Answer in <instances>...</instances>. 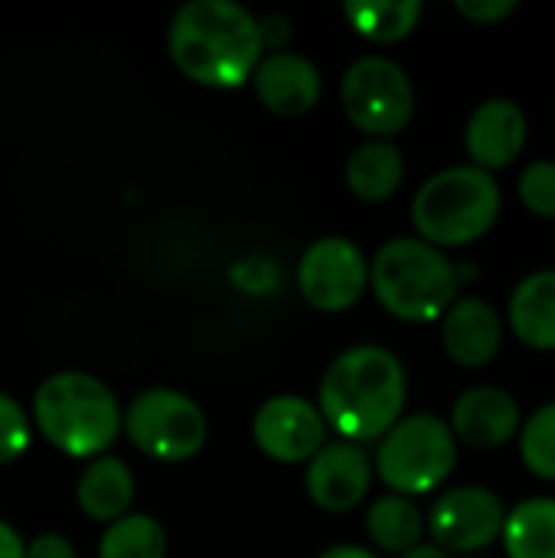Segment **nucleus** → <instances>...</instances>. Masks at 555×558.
<instances>
[{"label": "nucleus", "mask_w": 555, "mask_h": 558, "mask_svg": "<svg viewBox=\"0 0 555 558\" xmlns=\"http://www.w3.org/2000/svg\"><path fill=\"white\" fill-rule=\"evenodd\" d=\"M29 448V422L26 412L0 392V464L16 461Z\"/></svg>", "instance_id": "a878e982"}, {"label": "nucleus", "mask_w": 555, "mask_h": 558, "mask_svg": "<svg viewBox=\"0 0 555 558\" xmlns=\"http://www.w3.org/2000/svg\"><path fill=\"white\" fill-rule=\"evenodd\" d=\"M455 10L471 23H500L517 10V0H458Z\"/></svg>", "instance_id": "bb28decb"}, {"label": "nucleus", "mask_w": 555, "mask_h": 558, "mask_svg": "<svg viewBox=\"0 0 555 558\" xmlns=\"http://www.w3.org/2000/svg\"><path fill=\"white\" fill-rule=\"evenodd\" d=\"M458 461V441L445 418L419 412L399 418L376 451L383 484L399 497H422L438 490Z\"/></svg>", "instance_id": "423d86ee"}, {"label": "nucleus", "mask_w": 555, "mask_h": 558, "mask_svg": "<svg viewBox=\"0 0 555 558\" xmlns=\"http://www.w3.org/2000/svg\"><path fill=\"white\" fill-rule=\"evenodd\" d=\"M33 418L43 438L69 458H95L121 432V409L114 392L85 373L49 376L36 389Z\"/></svg>", "instance_id": "7ed1b4c3"}, {"label": "nucleus", "mask_w": 555, "mask_h": 558, "mask_svg": "<svg viewBox=\"0 0 555 558\" xmlns=\"http://www.w3.org/2000/svg\"><path fill=\"white\" fill-rule=\"evenodd\" d=\"M298 284L311 307L324 314H340L353 307L370 284L366 255L343 235L317 239L298 265Z\"/></svg>", "instance_id": "1a4fd4ad"}, {"label": "nucleus", "mask_w": 555, "mask_h": 558, "mask_svg": "<svg viewBox=\"0 0 555 558\" xmlns=\"http://www.w3.org/2000/svg\"><path fill=\"white\" fill-rule=\"evenodd\" d=\"M442 343L448 350V356L458 366L468 369H481L487 366L504 343V324L497 317V311L481 301V298H461L445 311V324H442Z\"/></svg>", "instance_id": "dca6fc26"}, {"label": "nucleus", "mask_w": 555, "mask_h": 558, "mask_svg": "<svg viewBox=\"0 0 555 558\" xmlns=\"http://www.w3.org/2000/svg\"><path fill=\"white\" fill-rule=\"evenodd\" d=\"M406 177V160L402 150L389 141H370L357 147L347 160V186L353 196L366 203H383L389 199Z\"/></svg>", "instance_id": "6ab92c4d"}, {"label": "nucleus", "mask_w": 555, "mask_h": 558, "mask_svg": "<svg viewBox=\"0 0 555 558\" xmlns=\"http://www.w3.org/2000/svg\"><path fill=\"white\" fill-rule=\"evenodd\" d=\"M399 558H451L448 553H442L438 546H415L412 553H406V556Z\"/></svg>", "instance_id": "7c9ffc66"}, {"label": "nucleus", "mask_w": 555, "mask_h": 558, "mask_svg": "<svg viewBox=\"0 0 555 558\" xmlns=\"http://www.w3.org/2000/svg\"><path fill=\"white\" fill-rule=\"evenodd\" d=\"M258 20L229 0H193L170 20L177 69L209 88H239L262 62Z\"/></svg>", "instance_id": "f257e3e1"}, {"label": "nucleus", "mask_w": 555, "mask_h": 558, "mask_svg": "<svg viewBox=\"0 0 555 558\" xmlns=\"http://www.w3.org/2000/svg\"><path fill=\"white\" fill-rule=\"evenodd\" d=\"M520 199L533 216L555 219V160H536L520 173Z\"/></svg>", "instance_id": "393cba45"}, {"label": "nucleus", "mask_w": 555, "mask_h": 558, "mask_svg": "<svg viewBox=\"0 0 555 558\" xmlns=\"http://www.w3.org/2000/svg\"><path fill=\"white\" fill-rule=\"evenodd\" d=\"M504 546L510 558H555V500L536 497L504 520Z\"/></svg>", "instance_id": "412c9836"}, {"label": "nucleus", "mask_w": 555, "mask_h": 558, "mask_svg": "<svg viewBox=\"0 0 555 558\" xmlns=\"http://www.w3.org/2000/svg\"><path fill=\"white\" fill-rule=\"evenodd\" d=\"M324 435L327 425L317 405H311L301 396H275L252 418L255 445L281 464L311 461L324 448Z\"/></svg>", "instance_id": "9b49d317"}, {"label": "nucleus", "mask_w": 555, "mask_h": 558, "mask_svg": "<svg viewBox=\"0 0 555 558\" xmlns=\"http://www.w3.org/2000/svg\"><path fill=\"white\" fill-rule=\"evenodd\" d=\"M422 0H350L343 16L350 26L373 43H399L422 20Z\"/></svg>", "instance_id": "4be33fe9"}, {"label": "nucleus", "mask_w": 555, "mask_h": 558, "mask_svg": "<svg viewBox=\"0 0 555 558\" xmlns=\"http://www.w3.org/2000/svg\"><path fill=\"white\" fill-rule=\"evenodd\" d=\"M448 428L455 441H464L468 448H504L520 428V405L497 386H474L455 399Z\"/></svg>", "instance_id": "ddd939ff"}, {"label": "nucleus", "mask_w": 555, "mask_h": 558, "mask_svg": "<svg viewBox=\"0 0 555 558\" xmlns=\"http://www.w3.org/2000/svg\"><path fill=\"white\" fill-rule=\"evenodd\" d=\"M75 500L88 520L114 523V520L128 517V510L134 504V474L118 458H98L82 471Z\"/></svg>", "instance_id": "a211bd4d"}, {"label": "nucleus", "mask_w": 555, "mask_h": 558, "mask_svg": "<svg viewBox=\"0 0 555 558\" xmlns=\"http://www.w3.org/2000/svg\"><path fill=\"white\" fill-rule=\"evenodd\" d=\"M517 340L530 350H555V271L523 278L507 307Z\"/></svg>", "instance_id": "f3484780"}, {"label": "nucleus", "mask_w": 555, "mask_h": 558, "mask_svg": "<svg viewBox=\"0 0 555 558\" xmlns=\"http://www.w3.org/2000/svg\"><path fill=\"white\" fill-rule=\"evenodd\" d=\"M520 454L530 474L555 481V402L536 409L520 432Z\"/></svg>", "instance_id": "b1692460"}, {"label": "nucleus", "mask_w": 555, "mask_h": 558, "mask_svg": "<svg viewBox=\"0 0 555 558\" xmlns=\"http://www.w3.org/2000/svg\"><path fill=\"white\" fill-rule=\"evenodd\" d=\"M317 558H376L370 549H360V546H334V549H327L324 556Z\"/></svg>", "instance_id": "c756f323"}, {"label": "nucleus", "mask_w": 555, "mask_h": 558, "mask_svg": "<svg viewBox=\"0 0 555 558\" xmlns=\"http://www.w3.org/2000/svg\"><path fill=\"white\" fill-rule=\"evenodd\" d=\"M527 144V114L510 98H487L468 121L464 147L478 170H500L517 160Z\"/></svg>", "instance_id": "2eb2a0df"}, {"label": "nucleus", "mask_w": 555, "mask_h": 558, "mask_svg": "<svg viewBox=\"0 0 555 558\" xmlns=\"http://www.w3.org/2000/svg\"><path fill=\"white\" fill-rule=\"evenodd\" d=\"M406 409V369L383 347L340 353L321 379V418L343 441L383 438Z\"/></svg>", "instance_id": "f03ea898"}, {"label": "nucleus", "mask_w": 555, "mask_h": 558, "mask_svg": "<svg viewBox=\"0 0 555 558\" xmlns=\"http://www.w3.org/2000/svg\"><path fill=\"white\" fill-rule=\"evenodd\" d=\"M340 101L347 118L360 131L386 141L412 121L415 88L399 62L383 56H366L343 72Z\"/></svg>", "instance_id": "6e6552de"}, {"label": "nucleus", "mask_w": 555, "mask_h": 558, "mask_svg": "<svg viewBox=\"0 0 555 558\" xmlns=\"http://www.w3.org/2000/svg\"><path fill=\"white\" fill-rule=\"evenodd\" d=\"M366 533H370L376 549L393 553V556H406L422 543L425 520H422L419 507L409 497L389 494V497H379V500L370 504Z\"/></svg>", "instance_id": "aec40b11"}, {"label": "nucleus", "mask_w": 555, "mask_h": 558, "mask_svg": "<svg viewBox=\"0 0 555 558\" xmlns=\"http://www.w3.org/2000/svg\"><path fill=\"white\" fill-rule=\"evenodd\" d=\"M26 558H75V546L59 533H43L26 546Z\"/></svg>", "instance_id": "cd10ccee"}, {"label": "nucleus", "mask_w": 555, "mask_h": 558, "mask_svg": "<svg viewBox=\"0 0 555 558\" xmlns=\"http://www.w3.org/2000/svg\"><path fill=\"white\" fill-rule=\"evenodd\" d=\"M458 268L448 262V255L422 239H393L370 265L376 301L393 317L409 324L445 317L458 298Z\"/></svg>", "instance_id": "20e7f679"}, {"label": "nucleus", "mask_w": 555, "mask_h": 558, "mask_svg": "<svg viewBox=\"0 0 555 558\" xmlns=\"http://www.w3.org/2000/svg\"><path fill=\"white\" fill-rule=\"evenodd\" d=\"M500 216V186L487 170L448 167L429 177L412 199V226L422 242L471 245L484 239Z\"/></svg>", "instance_id": "39448f33"}, {"label": "nucleus", "mask_w": 555, "mask_h": 558, "mask_svg": "<svg viewBox=\"0 0 555 558\" xmlns=\"http://www.w3.org/2000/svg\"><path fill=\"white\" fill-rule=\"evenodd\" d=\"M507 510L500 497L487 487H458L435 500L429 513V530L442 553L471 556L487 549L504 533Z\"/></svg>", "instance_id": "9d476101"}, {"label": "nucleus", "mask_w": 555, "mask_h": 558, "mask_svg": "<svg viewBox=\"0 0 555 558\" xmlns=\"http://www.w3.org/2000/svg\"><path fill=\"white\" fill-rule=\"evenodd\" d=\"M373 484V464L360 445L337 441L324 445L311 461L304 474L307 497L327 510V513H347L363 504Z\"/></svg>", "instance_id": "f8f14e48"}, {"label": "nucleus", "mask_w": 555, "mask_h": 558, "mask_svg": "<svg viewBox=\"0 0 555 558\" xmlns=\"http://www.w3.org/2000/svg\"><path fill=\"white\" fill-rule=\"evenodd\" d=\"M0 558H26V546L10 523L0 520Z\"/></svg>", "instance_id": "c85d7f7f"}, {"label": "nucleus", "mask_w": 555, "mask_h": 558, "mask_svg": "<svg viewBox=\"0 0 555 558\" xmlns=\"http://www.w3.org/2000/svg\"><path fill=\"white\" fill-rule=\"evenodd\" d=\"M131 445L154 461H186L206 445L209 425L203 409L177 389H147L121 415Z\"/></svg>", "instance_id": "0eeeda50"}, {"label": "nucleus", "mask_w": 555, "mask_h": 558, "mask_svg": "<svg viewBox=\"0 0 555 558\" xmlns=\"http://www.w3.org/2000/svg\"><path fill=\"white\" fill-rule=\"evenodd\" d=\"M167 556V533L154 517L128 513L98 539V558H164Z\"/></svg>", "instance_id": "5701e85b"}, {"label": "nucleus", "mask_w": 555, "mask_h": 558, "mask_svg": "<svg viewBox=\"0 0 555 558\" xmlns=\"http://www.w3.org/2000/svg\"><path fill=\"white\" fill-rule=\"evenodd\" d=\"M258 101L285 118L307 114L321 98V72L301 52H272L252 72Z\"/></svg>", "instance_id": "4468645a"}]
</instances>
